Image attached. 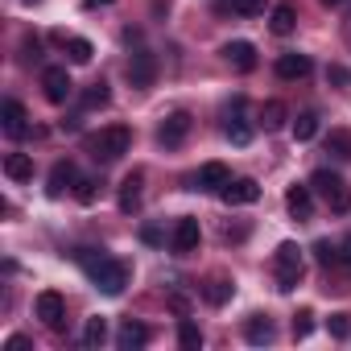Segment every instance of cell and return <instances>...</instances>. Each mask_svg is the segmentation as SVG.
Here are the masks:
<instances>
[{
    "mask_svg": "<svg viewBox=\"0 0 351 351\" xmlns=\"http://www.w3.org/2000/svg\"><path fill=\"white\" fill-rule=\"evenodd\" d=\"M79 265L87 269V277L95 281L99 293H108V298H120V293H124V285H128V265H120V261H112V256H104V252H91V248L79 252Z\"/></svg>",
    "mask_w": 351,
    "mask_h": 351,
    "instance_id": "cell-1",
    "label": "cell"
},
{
    "mask_svg": "<svg viewBox=\"0 0 351 351\" xmlns=\"http://www.w3.org/2000/svg\"><path fill=\"white\" fill-rule=\"evenodd\" d=\"M310 191H318L335 215H347V211H351V186L339 178L335 169H314V173H310Z\"/></svg>",
    "mask_w": 351,
    "mask_h": 351,
    "instance_id": "cell-2",
    "label": "cell"
},
{
    "mask_svg": "<svg viewBox=\"0 0 351 351\" xmlns=\"http://www.w3.org/2000/svg\"><path fill=\"white\" fill-rule=\"evenodd\" d=\"M87 149H91V157H95V161H120V157L132 149V128L112 124V128H104V132L87 136Z\"/></svg>",
    "mask_w": 351,
    "mask_h": 351,
    "instance_id": "cell-3",
    "label": "cell"
},
{
    "mask_svg": "<svg viewBox=\"0 0 351 351\" xmlns=\"http://www.w3.org/2000/svg\"><path fill=\"white\" fill-rule=\"evenodd\" d=\"M273 273H277V289L281 293H289V289H298V281H302V273H306V265H302V248L298 244H277V252H273Z\"/></svg>",
    "mask_w": 351,
    "mask_h": 351,
    "instance_id": "cell-4",
    "label": "cell"
},
{
    "mask_svg": "<svg viewBox=\"0 0 351 351\" xmlns=\"http://www.w3.org/2000/svg\"><path fill=\"white\" fill-rule=\"evenodd\" d=\"M34 306H38V318H42L50 330H62V326H66V302H62V293H54V289H42Z\"/></svg>",
    "mask_w": 351,
    "mask_h": 351,
    "instance_id": "cell-5",
    "label": "cell"
},
{
    "mask_svg": "<svg viewBox=\"0 0 351 351\" xmlns=\"http://www.w3.org/2000/svg\"><path fill=\"white\" fill-rule=\"evenodd\" d=\"M42 91H46V99H50V104H66V99H71V91H75V83H71L66 66H46V71H42Z\"/></svg>",
    "mask_w": 351,
    "mask_h": 351,
    "instance_id": "cell-6",
    "label": "cell"
},
{
    "mask_svg": "<svg viewBox=\"0 0 351 351\" xmlns=\"http://www.w3.org/2000/svg\"><path fill=\"white\" fill-rule=\"evenodd\" d=\"M186 132H191V116H186V112H173V116H165V120H161L157 141H161L165 149H178V145L186 141Z\"/></svg>",
    "mask_w": 351,
    "mask_h": 351,
    "instance_id": "cell-7",
    "label": "cell"
},
{
    "mask_svg": "<svg viewBox=\"0 0 351 351\" xmlns=\"http://www.w3.org/2000/svg\"><path fill=\"white\" fill-rule=\"evenodd\" d=\"M219 199H223L228 207H248V203L261 199V186H256L252 178H232V182L219 191Z\"/></svg>",
    "mask_w": 351,
    "mask_h": 351,
    "instance_id": "cell-8",
    "label": "cell"
},
{
    "mask_svg": "<svg viewBox=\"0 0 351 351\" xmlns=\"http://www.w3.org/2000/svg\"><path fill=\"white\" fill-rule=\"evenodd\" d=\"M153 79H157V58L149 50H136L132 62H128V83L132 87H153Z\"/></svg>",
    "mask_w": 351,
    "mask_h": 351,
    "instance_id": "cell-9",
    "label": "cell"
},
{
    "mask_svg": "<svg viewBox=\"0 0 351 351\" xmlns=\"http://www.w3.org/2000/svg\"><path fill=\"white\" fill-rule=\"evenodd\" d=\"M0 120H5V132H9L13 141H21V136L29 132V112H25L17 99H5V108H0Z\"/></svg>",
    "mask_w": 351,
    "mask_h": 351,
    "instance_id": "cell-10",
    "label": "cell"
},
{
    "mask_svg": "<svg viewBox=\"0 0 351 351\" xmlns=\"http://www.w3.org/2000/svg\"><path fill=\"white\" fill-rule=\"evenodd\" d=\"M145 343H149V326H145V322L124 318V322H120V330H116V347H120V351H136V347H145Z\"/></svg>",
    "mask_w": 351,
    "mask_h": 351,
    "instance_id": "cell-11",
    "label": "cell"
},
{
    "mask_svg": "<svg viewBox=\"0 0 351 351\" xmlns=\"http://www.w3.org/2000/svg\"><path fill=\"white\" fill-rule=\"evenodd\" d=\"M228 182H232V169L223 161H207L199 169V178H195V186H203V191H223Z\"/></svg>",
    "mask_w": 351,
    "mask_h": 351,
    "instance_id": "cell-12",
    "label": "cell"
},
{
    "mask_svg": "<svg viewBox=\"0 0 351 351\" xmlns=\"http://www.w3.org/2000/svg\"><path fill=\"white\" fill-rule=\"evenodd\" d=\"M199 248V219H178V228H173V252L178 256H186V252H195Z\"/></svg>",
    "mask_w": 351,
    "mask_h": 351,
    "instance_id": "cell-13",
    "label": "cell"
},
{
    "mask_svg": "<svg viewBox=\"0 0 351 351\" xmlns=\"http://www.w3.org/2000/svg\"><path fill=\"white\" fill-rule=\"evenodd\" d=\"M223 58H228L236 71H244V75L256 71V46H252V42H228V46H223Z\"/></svg>",
    "mask_w": 351,
    "mask_h": 351,
    "instance_id": "cell-14",
    "label": "cell"
},
{
    "mask_svg": "<svg viewBox=\"0 0 351 351\" xmlns=\"http://www.w3.org/2000/svg\"><path fill=\"white\" fill-rule=\"evenodd\" d=\"M285 207H289L293 219H310L314 215V191L310 186H289L285 191Z\"/></svg>",
    "mask_w": 351,
    "mask_h": 351,
    "instance_id": "cell-15",
    "label": "cell"
},
{
    "mask_svg": "<svg viewBox=\"0 0 351 351\" xmlns=\"http://www.w3.org/2000/svg\"><path fill=\"white\" fill-rule=\"evenodd\" d=\"M141 182H145V173H141V169H132L128 178L120 182V211H124V215H132V211L141 207Z\"/></svg>",
    "mask_w": 351,
    "mask_h": 351,
    "instance_id": "cell-16",
    "label": "cell"
},
{
    "mask_svg": "<svg viewBox=\"0 0 351 351\" xmlns=\"http://www.w3.org/2000/svg\"><path fill=\"white\" fill-rule=\"evenodd\" d=\"M269 29H273L277 38H289V34L298 29V9L289 5V0H281V5L273 9V17H269Z\"/></svg>",
    "mask_w": 351,
    "mask_h": 351,
    "instance_id": "cell-17",
    "label": "cell"
},
{
    "mask_svg": "<svg viewBox=\"0 0 351 351\" xmlns=\"http://www.w3.org/2000/svg\"><path fill=\"white\" fill-rule=\"evenodd\" d=\"M71 182H79L75 165H71V161H58V165L50 169V186H46V191H50V199H58V195H62V191H66Z\"/></svg>",
    "mask_w": 351,
    "mask_h": 351,
    "instance_id": "cell-18",
    "label": "cell"
},
{
    "mask_svg": "<svg viewBox=\"0 0 351 351\" xmlns=\"http://www.w3.org/2000/svg\"><path fill=\"white\" fill-rule=\"evenodd\" d=\"M5 173H9L13 182H29L34 178V157L29 153H9L5 157Z\"/></svg>",
    "mask_w": 351,
    "mask_h": 351,
    "instance_id": "cell-19",
    "label": "cell"
},
{
    "mask_svg": "<svg viewBox=\"0 0 351 351\" xmlns=\"http://www.w3.org/2000/svg\"><path fill=\"white\" fill-rule=\"evenodd\" d=\"M277 75L281 79H306L310 75V58L306 54H281L277 58Z\"/></svg>",
    "mask_w": 351,
    "mask_h": 351,
    "instance_id": "cell-20",
    "label": "cell"
},
{
    "mask_svg": "<svg viewBox=\"0 0 351 351\" xmlns=\"http://www.w3.org/2000/svg\"><path fill=\"white\" fill-rule=\"evenodd\" d=\"M273 335H277V330H273V322H269L265 314H252V318L244 322V339L256 343V347H261V343H273Z\"/></svg>",
    "mask_w": 351,
    "mask_h": 351,
    "instance_id": "cell-21",
    "label": "cell"
},
{
    "mask_svg": "<svg viewBox=\"0 0 351 351\" xmlns=\"http://www.w3.org/2000/svg\"><path fill=\"white\" fill-rule=\"evenodd\" d=\"M232 293H236V285H232L228 277H211V281L203 285V298H207L211 306H228V302H232Z\"/></svg>",
    "mask_w": 351,
    "mask_h": 351,
    "instance_id": "cell-22",
    "label": "cell"
},
{
    "mask_svg": "<svg viewBox=\"0 0 351 351\" xmlns=\"http://www.w3.org/2000/svg\"><path fill=\"white\" fill-rule=\"evenodd\" d=\"M223 132H228L232 145H248V141H252V124H248L244 116H232V120L223 124Z\"/></svg>",
    "mask_w": 351,
    "mask_h": 351,
    "instance_id": "cell-23",
    "label": "cell"
},
{
    "mask_svg": "<svg viewBox=\"0 0 351 351\" xmlns=\"http://www.w3.org/2000/svg\"><path fill=\"white\" fill-rule=\"evenodd\" d=\"M178 347H186V351H199V347H203V330H199L191 318L178 322Z\"/></svg>",
    "mask_w": 351,
    "mask_h": 351,
    "instance_id": "cell-24",
    "label": "cell"
},
{
    "mask_svg": "<svg viewBox=\"0 0 351 351\" xmlns=\"http://www.w3.org/2000/svg\"><path fill=\"white\" fill-rule=\"evenodd\" d=\"M261 124H265V132H277V128L285 124V104L269 99V104H265V112H261Z\"/></svg>",
    "mask_w": 351,
    "mask_h": 351,
    "instance_id": "cell-25",
    "label": "cell"
},
{
    "mask_svg": "<svg viewBox=\"0 0 351 351\" xmlns=\"http://www.w3.org/2000/svg\"><path fill=\"white\" fill-rule=\"evenodd\" d=\"M314 136H318V116L314 112H302L293 120V141H314Z\"/></svg>",
    "mask_w": 351,
    "mask_h": 351,
    "instance_id": "cell-26",
    "label": "cell"
},
{
    "mask_svg": "<svg viewBox=\"0 0 351 351\" xmlns=\"http://www.w3.org/2000/svg\"><path fill=\"white\" fill-rule=\"evenodd\" d=\"M104 339H108V318H87L83 343H87V347H104Z\"/></svg>",
    "mask_w": 351,
    "mask_h": 351,
    "instance_id": "cell-27",
    "label": "cell"
},
{
    "mask_svg": "<svg viewBox=\"0 0 351 351\" xmlns=\"http://www.w3.org/2000/svg\"><path fill=\"white\" fill-rule=\"evenodd\" d=\"M66 54H71V62H75V66H87L95 50H91V42H87V38H71V42H66Z\"/></svg>",
    "mask_w": 351,
    "mask_h": 351,
    "instance_id": "cell-28",
    "label": "cell"
},
{
    "mask_svg": "<svg viewBox=\"0 0 351 351\" xmlns=\"http://www.w3.org/2000/svg\"><path fill=\"white\" fill-rule=\"evenodd\" d=\"M108 99H112V91H108V83L99 79V83H91L87 91H83V108H108Z\"/></svg>",
    "mask_w": 351,
    "mask_h": 351,
    "instance_id": "cell-29",
    "label": "cell"
},
{
    "mask_svg": "<svg viewBox=\"0 0 351 351\" xmlns=\"http://www.w3.org/2000/svg\"><path fill=\"white\" fill-rule=\"evenodd\" d=\"M314 256H318V265H322V269L343 265V261H339V244H330V240H318V244H314Z\"/></svg>",
    "mask_w": 351,
    "mask_h": 351,
    "instance_id": "cell-30",
    "label": "cell"
},
{
    "mask_svg": "<svg viewBox=\"0 0 351 351\" xmlns=\"http://www.w3.org/2000/svg\"><path fill=\"white\" fill-rule=\"evenodd\" d=\"M326 153L351 161V132H330V136H326Z\"/></svg>",
    "mask_w": 351,
    "mask_h": 351,
    "instance_id": "cell-31",
    "label": "cell"
},
{
    "mask_svg": "<svg viewBox=\"0 0 351 351\" xmlns=\"http://www.w3.org/2000/svg\"><path fill=\"white\" fill-rule=\"evenodd\" d=\"M314 330V310H298L293 314V339H310Z\"/></svg>",
    "mask_w": 351,
    "mask_h": 351,
    "instance_id": "cell-32",
    "label": "cell"
},
{
    "mask_svg": "<svg viewBox=\"0 0 351 351\" xmlns=\"http://www.w3.org/2000/svg\"><path fill=\"white\" fill-rule=\"evenodd\" d=\"M95 186H99L95 178H79V182H75V199H79V203H95V195H99Z\"/></svg>",
    "mask_w": 351,
    "mask_h": 351,
    "instance_id": "cell-33",
    "label": "cell"
},
{
    "mask_svg": "<svg viewBox=\"0 0 351 351\" xmlns=\"http://www.w3.org/2000/svg\"><path fill=\"white\" fill-rule=\"evenodd\" d=\"M330 339H347L351 335V322H347V314H330Z\"/></svg>",
    "mask_w": 351,
    "mask_h": 351,
    "instance_id": "cell-34",
    "label": "cell"
},
{
    "mask_svg": "<svg viewBox=\"0 0 351 351\" xmlns=\"http://www.w3.org/2000/svg\"><path fill=\"white\" fill-rule=\"evenodd\" d=\"M232 9L244 13V17H256V13L265 9V0H232Z\"/></svg>",
    "mask_w": 351,
    "mask_h": 351,
    "instance_id": "cell-35",
    "label": "cell"
},
{
    "mask_svg": "<svg viewBox=\"0 0 351 351\" xmlns=\"http://www.w3.org/2000/svg\"><path fill=\"white\" fill-rule=\"evenodd\" d=\"M326 83H335V87H343V83H351V71L335 62V66H326Z\"/></svg>",
    "mask_w": 351,
    "mask_h": 351,
    "instance_id": "cell-36",
    "label": "cell"
},
{
    "mask_svg": "<svg viewBox=\"0 0 351 351\" xmlns=\"http://www.w3.org/2000/svg\"><path fill=\"white\" fill-rule=\"evenodd\" d=\"M141 240H145V244H161V232L149 223V228H141Z\"/></svg>",
    "mask_w": 351,
    "mask_h": 351,
    "instance_id": "cell-37",
    "label": "cell"
},
{
    "mask_svg": "<svg viewBox=\"0 0 351 351\" xmlns=\"http://www.w3.org/2000/svg\"><path fill=\"white\" fill-rule=\"evenodd\" d=\"M9 351H29V339H25V335H13V339H9Z\"/></svg>",
    "mask_w": 351,
    "mask_h": 351,
    "instance_id": "cell-38",
    "label": "cell"
},
{
    "mask_svg": "<svg viewBox=\"0 0 351 351\" xmlns=\"http://www.w3.org/2000/svg\"><path fill=\"white\" fill-rule=\"evenodd\" d=\"M339 261H343V265H347V269H351V236H347V240H343V244H339Z\"/></svg>",
    "mask_w": 351,
    "mask_h": 351,
    "instance_id": "cell-39",
    "label": "cell"
},
{
    "mask_svg": "<svg viewBox=\"0 0 351 351\" xmlns=\"http://www.w3.org/2000/svg\"><path fill=\"white\" fill-rule=\"evenodd\" d=\"M99 5H112V0H83V9H99Z\"/></svg>",
    "mask_w": 351,
    "mask_h": 351,
    "instance_id": "cell-40",
    "label": "cell"
},
{
    "mask_svg": "<svg viewBox=\"0 0 351 351\" xmlns=\"http://www.w3.org/2000/svg\"><path fill=\"white\" fill-rule=\"evenodd\" d=\"M322 5H326V9H335V5H343V0H322Z\"/></svg>",
    "mask_w": 351,
    "mask_h": 351,
    "instance_id": "cell-41",
    "label": "cell"
},
{
    "mask_svg": "<svg viewBox=\"0 0 351 351\" xmlns=\"http://www.w3.org/2000/svg\"><path fill=\"white\" fill-rule=\"evenodd\" d=\"M25 5H38V0H25Z\"/></svg>",
    "mask_w": 351,
    "mask_h": 351,
    "instance_id": "cell-42",
    "label": "cell"
}]
</instances>
